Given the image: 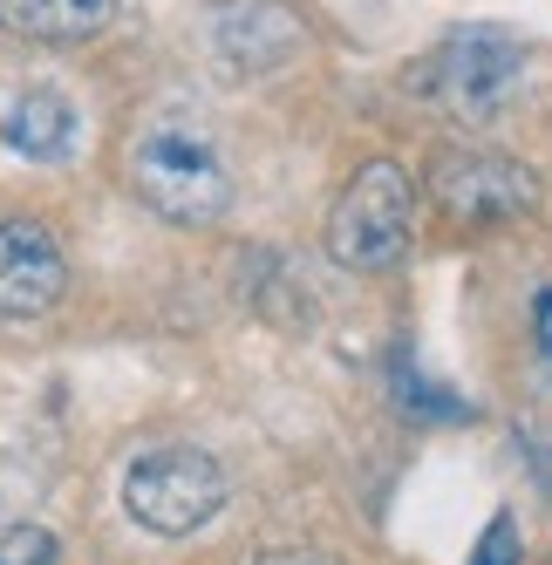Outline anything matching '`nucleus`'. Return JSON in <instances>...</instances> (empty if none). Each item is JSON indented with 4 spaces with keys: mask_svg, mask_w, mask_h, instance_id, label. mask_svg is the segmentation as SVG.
<instances>
[{
    "mask_svg": "<svg viewBox=\"0 0 552 565\" xmlns=\"http://www.w3.org/2000/svg\"><path fill=\"white\" fill-rule=\"evenodd\" d=\"M116 14V0H0V28L21 42H83Z\"/></svg>",
    "mask_w": 552,
    "mask_h": 565,
    "instance_id": "obj_9",
    "label": "nucleus"
},
{
    "mask_svg": "<svg viewBox=\"0 0 552 565\" xmlns=\"http://www.w3.org/2000/svg\"><path fill=\"white\" fill-rule=\"evenodd\" d=\"M68 287L62 246L42 218H8L0 225V320H34L49 313Z\"/></svg>",
    "mask_w": 552,
    "mask_h": 565,
    "instance_id": "obj_6",
    "label": "nucleus"
},
{
    "mask_svg": "<svg viewBox=\"0 0 552 565\" xmlns=\"http://www.w3.org/2000/svg\"><path fill=\"white\" fill-rule=\"evenodd\" d=\"M130 191L171 225H219L232 212V171L219 143L191 116H150V130L130 143Z\"/></svg>",
    "mask_w": 552,
    "mask_h": 565,
    "instance_id": "obj_1",
    "label": "nucleus"
},
{
    "mask_svg": "<svg viewBox=\"0 0 552 565\" xmlns=\"http://www.w3.org/2000/svg\"><path fill=\"white\" fill-rule=\"evenodd\" d=\"M429 198L437 212L457 225H511L539 212V178L505 150H478V143H444L429 157Z\"/></svg>",
    "mask_w": 552,
    "mask_h": 565,
    "instance_id": "obj_5",
    "label": "nucleus"
},
{
    "mask_svg": "<svg viewBox=\"0 0 552 565\" xmlns=\"http://www.w3.org/2000/svg\"><path fill=\"white\" fill-rule=\"evenodd\" d=\"M526 89V42L505 28H457L410 68V96L464 130H485Z\"/></svg>",
    "mask_w": 552,
    "mask_h": 565,
    "instance_id": "obj_2",
    "label": "nucleus"
},
{
    "mask_svg": "<svg viewBox=\"0 0 552 565\" xmlns=\"http://www.w3.org/2000/svg\"><path fill=\"white\" fill-rule=\"evenodd\" d=\"M75 137V109L49 89H28L14 96V109L0 116V143H8L14 157H28V164H55V157L68 150Z\"/></svg>",
    "mask_w": 552,
    "mask_h": 565,
    "instance_id": "obj_8",
    "label": "nucleus"
},
{
    "mask_svg": "<svg viewBox=\"0 0 552 565\" xmlns=\"http://www.w3.org/2000/svg\"><path fill=\"white\" fill-rule=\"evenodd\" d=\"M212 42L232 68L246 75H266L300 55V21L280 8V0H225V8L212 14Z\"/></svg>",
    "mask_w": 552,
    "mask_h": 565,
    "instance_id": "obj_7",
    "label": "nucleus"
},
{
    "mask_svg": "<svg viewBox=\"0 0 552 565\" xmlns=\"http://www.w3.org/2000/svg\"><path fill=\"white\" fill-rule=\"evenodd\" d=\"M470 565H519V524L491 518V532H485V545H478V558H470Z\"/></svg>",
    "mask_w": 552,
    "mask_h": 565,
    "instance_id": "obj_12",
    "label": "nucleus"
},
{
    "mask_svg": "<svg viewBox=\"0 0 552 565\" xmlns=\"http://www.w3.org/2000/svg\"><path fill=\"white\" fill-rule=\"evenodd\" d=\"M55 558H62V545L42 524H14V532L0 539V565H55Z\"/></svg>",
    "mask_w": 552,
    "mask_h": 565,
    "instance_id": "obj_10",
    "label": "nucleus"
},
{
    "mask_svg": "<svg viewBox=\"0 0 552 565\" xmlns=\"http://www.w3.org/2000/svg\"><path fill=\"white\" fill-rule=\"evenodd\" d=\"M34 498H42V491H34V470L14 463V457H0V518H21Z\"/></svg>",
    "mask_w": 552,
    "mask_h": 565,
    "instance_id": "obj_11",
    "label": "nucleus"
},
{
    "mask_svg": "<svg viewBox=\"0 0 552 565\" xmlns=\"http://www.w3.org/2000/svg\"><path fill=\"white\" fill-rule=\"evenodd\" d=\"M225 504V470L205 450H184V443H164V450H144L124 470V511L144 524V532L184 539Z\"/></svg>",
    "mask_w": 552,
    "mask_h": 565,
    "instance_id": "obj_4",
    "label": "nucleus"
},
{
    "mask_svg": "<svg viewBox=\"0 0 552 565\" xmlns=\"http://www.w3.org/2000/svg\"><path fill=\"white\" fill-rule=\"evenodd\" d=\"M539 341H545V361H552V287L539 294Z\"/></svg>",
    "mask_w": 552,
    "mask_h": 565,
    "instance_id": "obj_13",
    "label": "nucleus"
},
{
    "mask_svg": "<svg viewBox=\"0 0 552 565\" xmlns=\"http://www.w3.org/2000/svg\"><path fill=\"white\" fill-rule=\"evenodd\" d=\"M416 232V184L396 157H375V164L354 171V184L335 198L328 212V259L348 273H382L410 253Z\"/></svg>",
    "mask_w": 552,
    "mask_h": 565,
    "instance_id": "obj_3",
    "label": "nucleus"
}]
</instances>
